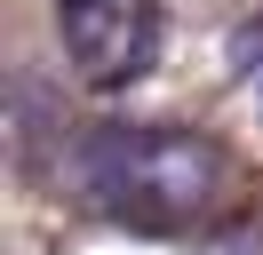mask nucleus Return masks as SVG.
<instances>
[{
	"label": "nucleus",
	"instance_id": "f03ea898",
	"mask_svg": "<svg viewBox=\"0 0 263 255\" xmlns=\"http://www.w3.org/2000/svg\"><path fill=\"white\" fill-rule=\"evenodd\" d=\"M56 40L72 80L128 88L160 56V0H56Z\"/></svg>",
	"mask_w": 263,
	"mask_h": 255
},
{
	"label": "nucleus",
	"instance_id": "f257e3e1",
	"mask_svg": "<svg viewBox=\"0 0 263 255\" xmlns=\"http://www.w3.org/2000/svg\"><path fill=\"white\" fill-rule=\"evenodd\" d=\"M231 184L223 143L192 136V128H88L64 152V191L120 223L144 231H176V223L215 215Z\"/></svg>",
	"mask_w": 263,
	"mask_h": 255
},
{
	"label": "nucleus",
	"instance_id": "7ed1b4c3",
	"mask_svg": "<svg viewBox=\"0 0 263 255\" xmlns=\"http://www.w3.org/2000/svg\"><path fill=\"white\" fill-rule=\"evenodd\" d=\"M231 56H239V88L263 104V24H247L239 40H231Z\"/></svg>",
	"mask_w": 263,
	"mask_h": 255
}]
</instances>
